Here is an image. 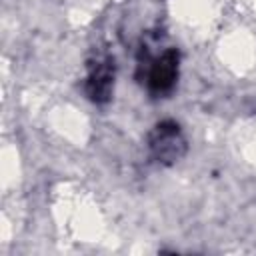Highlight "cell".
Returning a JSON list of instances; mask_svg holds the SVG:
<instances>
[{
	"mask_svg": "<svg viewBox=\"0 0 256 256\" xmlns=\"http://www.w3.org/2000/svg\"><path fill=\"white\" fill-rule=\"evenodd\" d=\"M148 148L156 162L174 164L186 154V138L176 122L164 120V122H158L150 132Z\"/></svg>",
	"mask_w": 256,
	"mask_h": 256,
	"instance_id": "1",
	"label": "cell"
},
{
	"mask_svg": "<svg viewBox=\"0 0 256 256\" xmlns=\"http://www.w3.org/2000/svg\"><path fill=\"white\" fill-rule=\"evenodd\" d=\"M178 50L170 48L166 52H162L160 56H154L150 58L146 64V88L150 94L154 96H160V94H166L174 88L176 84V78H178Z\"/></svg>",
	"mask_w": 256,
	"mask_h": 256,
	"instance_id": "2",
	"label": "cell"
},
{
	"mask_svg": "<svg viewBox=\"0 0 256 256\" xmlns=\"http://www.w3.org/2000/svg\"><path fill=\"white\" fill-rule=\"evenodd\" d=\"M114 88V62L110 58H96L86 76V94L92 102L104 104L110 100Z\"/></svg>",
	"mask_w": 256,
	"mask_h": 256,
	"instance_id": "3",
	"label": "cell"
}]
</instances>
